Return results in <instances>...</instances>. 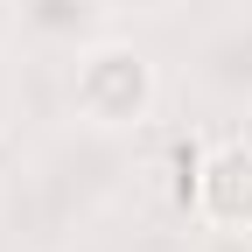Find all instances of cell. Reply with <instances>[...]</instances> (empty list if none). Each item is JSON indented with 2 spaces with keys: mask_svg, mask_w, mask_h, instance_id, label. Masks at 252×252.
I'll return each mask as SVG.
<instances>
[{
  "mask_svg": "<svg viewBox=\"0 0 252 252\" xmlns=\"http://www.w3.org/2000/svg\"><path fill=\"white\" fill-rule=\"evenodd\" d=\"M154 105H161V70L126 35H105L70 56V119H84L91 133H133L154 119Z\"/></svg>",
  "mask_w": 252,
  "mask_h": 252,
  "instance_id": "obj_1",
  "label": "cell"
},
{
  "mask_svg": "<svg viewBox=\"0 0 252 252\" xmlns=\"http://www.w3.org/2000/svg\"><path fill=\"white\" fill-rule=\"evenodd\" d=\"M189 203H196L203 231H224V238H252V140L231 133L203 147V161L189 168Z\"/></svg>",
  "mask_w": 252,
  "mask_h": 252,
  "instance_id": "obj_2",
  "label": "cell"
},
{
  "mask_svg": "<svg viewBox=\"0 0 252 252\" xmlns=\"http://www.w3.org/2000/svg\"><path fill=\"white\" fill-rule=\"evenodd\" d=\"M119 28L112 14V0H21V14H14V42L28 56H84L91 42H105Z\"/></svg>",
  "mask_w": 252,
  "mask_h": 252,
  "instance_id": "obj_3",
  "label": "cell"
},
{
  "mask_svg": "<svg viewBox=\"0 0 252 252\" xmlns=\"http://www.w3.org/2000/svg\"><path fill=\"white\" fill-rule=\"evenodd\" d=\"M14 119H21V70L0 56V140L14 133Z\"/></svg>",
  "mask_w": 252,
  "mask_h": 252,
  "instance_id": "obj_5",
  "label": "cell"
},
{
  "mask_svg": "<svg viewBox=\"0 0 252 252\" xmlns=\"http://www.w3.org/2000/svg\"><path fill=\"white\" fill-rule=\"evenodd\" d=\"M182 0H112V14L119 21H161V14H175Z\"/></svg>",
  "mask_w": 252,
  "mask_h": 252,
  "instance_id": "obj_6",
  "label": "cell"
},
{
  "mask_svg": "<svg viewBox=\"0 0 252 252\" xmlns=\"http://www.w3.org/2000/svg\"><path fill=\"white\" fill-rule=\"evenodd\" d=\"M196 84L203 98H217L224 112H252V21L217 28L196 56Z\"/></svg>",
  "mask_w": 252,
  "mask_h": 252,
  "instance_id": "obj_4",
  "label": "cell"
},
{
  "mask_svg": "<svg viewBox=\"0 0 252 252\" xmlns=\"http://www.w3.org/2000/svg\"><path fill=\"white\" fill-rule=\"evenodd\" d=\"M14 14H21V0H0V42L14 35Z\"/></svg>",
  "mask_w": 252,
  "mask_h": 252,
  "instance_id": "obj_7",
  "label": "cell"
}]
</instances>
